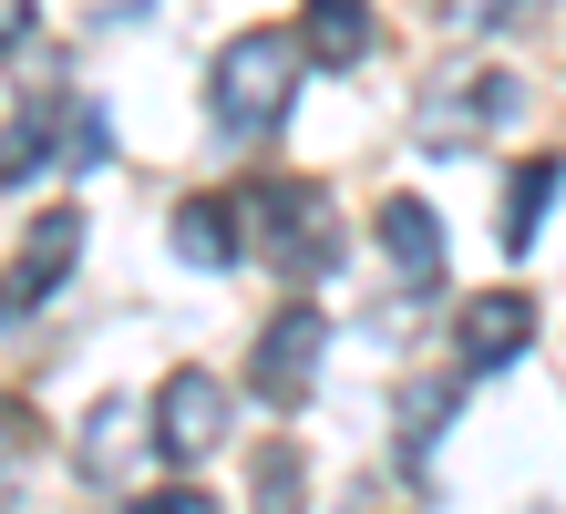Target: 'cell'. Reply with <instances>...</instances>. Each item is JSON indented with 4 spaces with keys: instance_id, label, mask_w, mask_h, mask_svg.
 Listing matches in <instances>:
<instances>
[{
    "instance_id": "obj_1",
    "label": "cell",
    "mask_w": 566,
    "mask_h": 514,
    "mask_svg": "<svg viewBox=\"0 0 566 514\" xmlns=\"http://www.w3.org/2000/svg\"><path fill=\"white\" fill-rule=\"evenodd\" d=\"M298 73H310V52H298V31H279V21H248L238 42H217V62H207V114H217V134L269 145V134L298 114Z\"/></svg>"
},
{
    "instance_id": "obj_2",
    "label": "cell",
    "mask_w": 566,
    "mask_h": 514,
    "mask_svg": "<svg viewBox=\"0 0 566 514\" xmlns=\"http://www.w3.org/2000/svg\"><path fill=\"white\" fill-rule=\"evenodd\" d=\"M227 432H238V391L217 381L207 360H186V370H165V391L145 401V442L165 463H207V453H227Z\"/></svg>"
},
{
    "instance_id": "obj_3",
    "label": "cell",
    "mask_w": 566,
    "mask_h": 514,
    "mask_svg": "<svg viewBox=\"0 0 566 514\" xmlns=\"http://www.w3.org/2000/svg\"><path fill=\"white\" fill-rule=\"evenodd\" d=\"M238 217L258 227V248H269L289 279H319V268L340 258V217H329V196H319V186H248V196H238Z\"/></svg>"
},
{
    "instance_id": "obj_4",
    "label": "cell",
    "mask_w": 566,
    "mask_h": 514,
    "mask_svg": "<svg viewBox=\"0 0 566 514\" xmlns=\"http://www.w3.org/2000/svg\"><path fill=\"white\" fill-rule=\"evenodd\" d=\"M319 350H329V319H319V308H279V319L258 329V350H248V391L279 401V411H298V391L319 381Z\"/></svg>"
},
{
    "instance_id": "obj_5",
    "label": "cell",
    "mask_w": 566,
    "mask_h": 514,
    "mask_svg": "<svg viewBox=\"0 0 566 514\" xmlns=\"http://www.w3.org/2000/svg\"><path fill=\"white\" fill-rule=\"evenodd\" d=\"M525 350H536V298L525 289H474L453 308V360L463 370H515Z\"/></svg>"
},
{
    "instance_id": "obj_6",
    "label": "cell",
    "mask_w": 566,
    "mask_h": 514,
    "mask_svg": "<svg viewBox=\"0 0 566 514\" xmlns=\"http://www.w3.org/2000/svg\"><path fill=\"white\" fill-rule=\"evenodd\" d=\"M381 258H391V279L402 289H443V217H432L422 196H381Z\"/></svg>"
},
{
    "instance_id": "obj_7",
    "label": "cell",
    "mask_w": 566,
    "mask_h": 514,
    "mask_svg": "<svg viewBox=\"0 0 566 514\" xmlns=\"http://www.w3.org/2000/svg\"><path fill=\"white\" fill-rule=\"evenodd\" d=\"M165 237H176V258H186V268H207V279H217V268H238L248 217H238V196H186Z\"/></svg>"
},
{
    "instance_id": "obj_8",
    "label": "cell",
    "mask_w": 566,
    "mask_h": 514,
    "mask_svg": "<svg viewBox=\"0 0 566 514\" xmlns=\"http://www.w3.org/2000/svg\"><path fill=\"white\" fill-rule=\"evenodd\" d=\"M371 0H310V11H298V52L310 62H329V73H350L360 52H371Z\"/></svg>"
},
{
    "instance_id": "obj_9",
    "label": "cell",
    "mask_w": 566,
    "mask_h": 514,
    "mask_svg": "<svg viewBox=\"0 0 566 514\" xmlns=\"http://www.w3.org/2000/svg\"><path fill=\"white\" fill-rule=\"evenodd\" d=\"M73 248H83V217H73V206L31 227V248H21V268H11V308H42V298L62 289V268H73Z\"/></svg>"
},
{
    "instance_id": "obj_10",
    "label": "cell",
    "mask_w": 566,
    "mask_h": 514,
    "mask_svg": "<svg viewBox=\"0 0 566 514\" xmlns=\"http://www.w3.org/2000/svg\"><path fill=\"white\" fill-rule=\"evenodd\" d=\"M135 453H155V442H145V411H135V401H104V411L83 422V442H73V463L93 473V484H124V463H135Z\"/></svg>"
},
{
    "instance_id": "obj_11",
    "label": "cell",
    "mask_w": 566,
    "mask_h": 514,
    "mask_svg": "<svg viewBox=\"0 0 566 514\" xmlns=\"http://www.w3.org/2000/svg\"><path fill=\"white\" fill-rule=\"evenodd\" d=\"M556 196H566V165H556V155H525L515 176H505V258L536 248V227H546Z\"/></svg>"
},
{
    "instance_id": "obj_12",
    "label": "cell",
    "mask_w": 566,
    "mask_h": 514,
    "mask_svg": "<svg viewBox=\"0 0 566 514\" xmlns=\"http://www.w3.org/2000/svg\"><path fill=\"white\" fill-rule=\"evenodd\" d=\"M463 103H474V83H432L422 93V145H474L484 114H463Z\"/></svg>"
},
{
    "instance_id": "obj_13",
    "label": "cell",
    "mask_w": 566,
    "mask_h": 514,
    "mask_svg": "<svg viewBox=\"0 0 566 514\" xmlns=\"http://www.w3.org/2000/svg\"><path fill=\"white\" fill-rule=\"evenodd\" d=\"M289 504H298V453L269 442V453H258V514H289Z\"/></svg>"
},
{
    "instance_id": "obj_14",
    "label": "cell",
    "mask_w": 566,
    "mask_h": 514,
    "mask_svg": "<svg viewBox=\"0 0 566 514\" xmlns=\"http://www.w3.org/2000/svg\"><path fill=\"white\" fill-rule=\"evenodd\" d=\"M443 411H453V391H412V401H402V453H412V463L432 453V432H443Z\"/></svg>"
},
{
    "instance_id": "obj_15",
    "label": "cell",
    "mask_w": 566,
    "mask_h": 514,
    "mask_svg": "<svg viewBox=\"0 0 566 514\" xmlns=\"http://www.w3.org/2000/svg\"><path fill=\"white\" fill-rule=\"evenodd\" d=\"M124 514H217L207 484H165V494H124Z\"/></svg>"
},
{
    "instance_id": "obj_16",
    "label": "cell",
    "mask_w": 566,
    "mask_h": 514,
    "mask_svg": "<svg viewBox=\"0 0 566 514\" xmlns=\"http://www.w3.org/2000/svg\"><path fill=\"white\" fill-rule=\"evenodd\" d=\"M31 31H42V0H0V62H11Z\"/></svg>"
},
{
    "instance_id": "obj_17",
    "label": "cell",
    "mask_w": 566,
    "mask_h": 514,
    "mask_svg": "<svg viewBox=\"0 0 566 514\" xmlns=\"http://www.w3.org/2000/svg\"><path fill=\"white\" fill-rule=\"evenodd\" d=\"M0 319H11V289H0Z\"/></svg>"
}]
</instances>
